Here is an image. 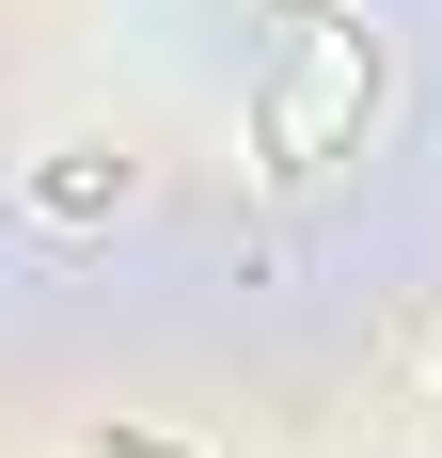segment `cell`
I'll return each mask as SVG.
<instances>
[{
  "label": "cell",
  "instance_id": "obj_1",
  "mask_svg": "<svg viewBox=\"0 0 442 458\" xmlns=\"http://www.w3.org/2000/svg\"><path fill=\"white\" fill-rule=\"evenodd\" d=\"M32 206H47V222H80V206H127V158H111V142H47Z\"/></svg>",
  "mask_w": 442,
  "mask_h": 458
},
{
  "label": "cell",
  "instance_id": "obj_2",
  "mask_svg": "<svg viewBox=\"0 0 442 458\" xmlns=\"http://www.w3.org/2000/svg\"><path fill=\"white\" fill-rule=\"evenodd\" d=\"M80 458H190V443H142V427H80Z\"/></svg>",
  "mask_w": 442,
  "mask_h": 458
}]
</instances>
